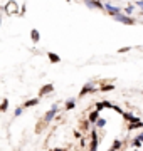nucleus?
I'll return each instance as SVG.
<instances>
[{
	"label": "nucleus",
	"mask_w": 143,
	"mask_h": 151,
	"mask_svg": "<svg viewBox=\"0 0 143 151\" xmlns=\"http://www.w3.org/2000/svg\"><path fill=\"white\" fill-rule=\"evenodd\" d=\"M91 133V141H89V146H88V151H98V146H99V136H98V128L93 126V129L89 131Z\"/></svg>",
	"instance_id": "1"
},
{
	"label": "nucleus",
	"mask_w": 143,
	"mask_h": 151,
	"mask_svg": "<svg viewBox=\"0 0 143 151\" xmlns=\"http://www.w3.org/2000/svg\"><path fill=\"white\" fill-rule=\"evenodd\" d=\"M57 113H59V106H57V104L51 106V109L44 114V116H42V121H44L46 124H51L52 121H54V118L57 116Z\"/></svg>",
	"instance_id": "2"
},
{
	"label": "nucleus",
	"mask_w": 143,
	"mask_h": 151,
	"mask_svg": "<svg viewBox=\"0 0 143 151\" xmlns=\"http://www.w3.org/2000/svg\"><path fill=\"white\" fill-rule=\"evenodd\" d=\"M96 91H98V87L94 86L93 82H86V84L83 86V89L79 91V97H84L86 94H94Z\"/></svg>",
	"instance_id": "3"
},
{
	"label": "nucleus",
	"mask_w": 143,
	"mask_h": 151,
	"mask_svg": "<svg viewBox=\"0 0 143 151\" xmlns=\"http://www.w3.org/2000/svg\"><path fill=\"white\" fill-rule=\"evenodd\" d=\"M116 22H121V24H125V25H135V19L133 17H130V15H125L123 12L121 14H118L116 17H113Z\"/></svg>",
	"instance_id": "4"
},
{
	"label": "nucleus",
	"mask_w": 143,
	"mask_h": 151,
	"mask_svg": "<svg viewBox=\"0 0 143 151\" xmlns=\"http://www.w3.org/2000/svg\"><path fill=\"white\" fill-rule=\"evenodd\" d=\"M51 92H54V84H46V86L40 87V91H39V97H44Z\"/></svg>",
	"instance_id": "5"
},
{
	"label": "nucleus",
	"mask_w": 143,
	"mask_h": 151,
	"mask_svg": "<svg viewBox=\"0 0 143 151\" xmlns=\"http://www.w3.org/2000/svg\"><path fill=\"white\" fill-rule=\"evenodd\" d=\"M143 128V121L140 118H136L133 123H128V126H126V129L128 131H133V129H142Z\"/></svg>",
	"instance_id": "6"
},
{
	"label": "nucleus",
	"mask_w": 143,
	"mask_h": 151,
	"mask_svg": "<svg viewBox=\"0 0 143 151\" xmlns=\"http://www.w3.org/2000/svg\"><path fill=\"white\" fill-rule=\"evenodd\" d=\"M86 5H88L89 9H101V10H105V4H103L101 0H88Z\"/></svg>",
	"instance_id": "7"
},
{
	"label": "nucleus",
	"mask_w": 143,
	"mask_h": 151,
	"mask_svg": "<svg viewBox=\"0 0 143 151\" xmlns=\"http://www.w3.org/2000/svg\"><path fill=\"white\" fill-rule=\"evenodd\" d=\"M105 10L108 12L111 17H116L118 14H121L120 9H118V7H115V5H111V4H105Z\"/></svg>",
	"instance_id": "8"
},
{
	"label": "nucleus",
	"mask_w": 143,
	"mask_h": 151,
	"mask_svg": "<svg viewBox=\"0 0 143 151\" xmlns=\"http://www.w3.org/2000/svg\"><path fill=\"white\" fill-rule=\"evenodd\" d=\"M99 113H101V111H98V109H94V111H91V113H89L88 119H89V123L93 124V126L98 123V119L101 118V116H99Z\"/></svg>",
	"instance_id": "9"
},
{
	"label": "nucleus",
	"mask_w": 143,
	"mask_h": 151,
	"mask_svg": "<svg viewBox=\"0 0 143 151\" xmlns=\"http://www.w3.org/2000/svg\"><path fill=\"white\" fill-rule=\"evenodd\" d=\"M39 103H40V97H34V99H27V101H25L22 106H24L25 109H27V108H35Z\"/></svg>",
	"instance_id": "10"
},
{
	"label": "nucleus",
	"mask_w": 143,
	"mask_h": 151,
	"mask_svg": "<svg viewBox=\"0 0 143 151\" xmlns=\"http://www.w3.org/2000/svg\"><path fill=\"white\" fill-rule=\"evenodd\" d=\"M123 119H125V123L128 124V123H133V121L136 119V116L133 113H130V111H125V113H123Z\"/></svg>",
	"instance_id": "11"
},
{
	"label": "nucleus",
	"mask_w": 143,
	"mask_h": 151,
	"mask_svg": "<svg viewBox=\"0 0 143 151\" xmlns=\"http://www.w3.org/2000/svg\"><path fill=\"white\" fill-rule=\"evenodd\" d=\"M93 129V124L89 123V119H83L81 121V131H91Z\"/></svg>",
	"instance_id": "12"
},
{
	"label": "nucleus",
	"mask_w": 143,
	"mask_h": 151,
	"mask_svg": "<svg viewBox=\"0 0 143 151\" xmlns=\"http://www.w3.org/2000/svg\"><path fill=\"white\" fill-rule=\"evenodd\" d=\"M47 57H49V60L52 62V64H57V62H61V57L56 52H47Z\"/></svg>",
	"instance_id": "13"
},
{
	"label": "nucleus",
	"mask_w": 143,
	"mask_h": 151,
	"mask_svg": "<svg viewBox=\"0 0 143 151\" xmlns=\"http://www.w3.org/2000/svg\"><path fill=\"white\" fill-rule=\"evenodd\" d=\"M30 39H32L34 44H37L39 40H40V35H39V30H37V29H32V30H30Z\"/></svg>",
	"instance_id": "14"
},
{
	"label": "nucleus",
	"mask_w": 143,
	"mask_h": 151,
	"mask_svg": "<svg viewBox=\"0 0 143 151\" xmlns=\"http://www.w3.org/2000/svg\"><path fill=\"white\" fill-rule=\"evenodd\" d=\"M142 145H143V141H142V139H138L136 136H135V138L131 139V146H133V148H136V150H140V148H142Z\"/></svg>",
	"instance_id": "15"
},
{
	"label": "nucleus",
	"mask_w": 143,
	"mask_h": 151,
	"mask_svg": "<svg viewBox=\"0 0 143 151\" xmlns=\"http://www.w3.org/2000/svg\"><path fill=\"white\" fill-rule=\"evenodd\" d=\"M46 126H47V124H46L44 121H39L37 126H35V133H37V134H39V133H42V131L46 129Z\"/></svg>",
	"instance_id": "16"
},
{
	"label": "nucleus",
	"mask_w": 143,
	"mask_h": 151,
	"mask_svg": "<svg viewBox=\"0 0 143 151\" xmlns=\"http://www.w3.org/2000/svg\"><path fill=\"white\" fill-rule=\"evenodd\" d=\"M74 108H76V101H74V99H69V101H66V111H72Z\"/></svg>",
	"instance_id": "17"
},
{
	"label": "nucleus",
	"mask_w": 143,
	"mask_h": 151,
	"mask_svg": "<svg viewBox=\"0 0 143 151\" xmlns=\"http://www.w3.org/2000/svg\"><path fill=\"white\" fill-rule=\"evenodd\" d=\"M7 109H9V99H4L2 101V104H0V113H7Z\"/></svg>",
	"instance_id": "18"
},
{
	"label": "nucleus",
	"mask_w": 143,
	"mask_h": 151,
	"mask_svg": "<svg viewBox=\"0 0 143 151\" xmlns=\"http://www.w3.org/2000/svg\"><path fill=\"white\" fill-rule=\"evenodd\" d=\"M111 150L121 151V139H115V141H113V145H111Z\"/></svg>",
	"instance_id": "19"
},
{
	"label": "nucleus",
	"mask_w": 143,
	"mask_h": 151,
	"mask_svg": "<svg viewBox=\"0 0 143 151\" xmlns=\"http://www.w3.org/2000/svg\"><path fill=\"white\" fill-rule=\"evenodd\" d=\"M94 126H96V128H99V129H101V128H105V126H106V119L105 118H99L98 123L94 124Z\"/></svg>",
	"instance_id": "20"
},
{
	"label": "nucleus",
	"mask_w": 143,
	"mask_h": 151,
	"mask_svg": "<svg viewBox=\"0 0 143 151\" xmlns=\"http://www.w3.org/2000/svg\"><path fill=\"white\" fill-rule=\"evenodd\" d=\"M113 89H115V84H105V86H101V91H103V92L113 91Z\"/></svg>",
	"instance_id": "21"
},
{
	"label": "nucleus",
	"mask_w": 143,
	"mask_h": 151,
	"mask_svg": "<svg viewBox=\"0 0 143 151\" xmlns=\"http://www.w3.org/2000/svg\"><path fill=\"white\" fill-rule=\"evenodd\" d=\"M24 109H25L24 106H19V108H17L15 111H14V118H19V116H20V114L24 113Z\"/></svg>",
	"instance_id": "22"
},
{
	"label": "nucleus",
	"mask_w": 143,
	"mask_h": 151,
	"mask_svg": "<svg viewBox=\"0 0 143 151\" xmlns=\"http://www.w3.org/2000/svg\"><path fill=\"white\" fill-rule=\"evenodd\" d=\"M94 109H98V111H103V109H105V103H103V101L96 103V104H94Z\"/></svg>",
	"instance_id": "23"
},
{
	"label": "nucleus",
	"mask_w": 143,
	"mask_h": 151,
	"mask_svg": "<svg viewBox=\"0 0 143 151\" xmlns=\"http://www.w3.org/2000/svg\"><path fill=\"white\" fill-rule=\"evenodd\" d=\"M103 103H105V109H113L115 108V104L110 103V101H103Z\"/></svg>",
	"instance_id": "24"
},
{
	"label": "nucleus",
	"mask_w": 143,
	"mask_h": 151,
	"mask_svg": "<svg viewBox=\"0 0 143 151\" xmlns=\"http://www.w3.org/2000/svg\"><path fill=\"white\" fill-rule=\"evenodd\" d=\"M113 111H116V113L121 114V116H123V113H125V111H123V109H121L120 106H116V104H115V108H113Z\"/></svg>",
	"instance_id": "25"
},
{
	"label": "nucleus",
	"mask_w": 143,
	"mask_h": 151,
	"mask_svg": "<svg viewBox=\"0 0 143 151\" xmlns=\"http://www.w3.org/2000/svg\"><path fill=\"white\" fill-rule=\"evenodd\" d=\"M74 138H77V139H83V136H81V133H79V131H74Z\"/></svg>",
	"instance_id": "26"
},
{
	"label": "nucleus",
	"mask_w": 143,
	"mask_h": 151,
	"mask_svg": "<svg viewBox=\"0 0 143 151\" xmlns=\"http://www.w3.org/2000/svg\"><path fill=\"white\" fill-rule=\"evenodd\" d=\"M128 50H130V47H123V49H118V52H120V54H121V52H128Z\"/></svg>",
	"instance_id": "27"
},
{
	"label": "nucleus",
	"mask_w": 143,
	"mask_h": 151,
	"mask_svg": "<svg viewBox=\"0 0 143 151\" xmlns=\"http://www.w3.org/2000/svg\"><path fill=\"white\" fill-rule=\"evenodd\" d=\"M51 151H67V150H66V148H52Z\"/></svg>",
	"instance_id": "28"
},
{
	"label": "nucleus",
	"mask_w": 143,
	"mask_h": 151,
	"mask_svg": "<svg viewBox=\"0 0 143 151\" xmlns=\"http://www.w3.org/2000/svg\"><path fill=\"white\" fill-rule=\"evenodd\" d=\"M131 12H133V5L126 7V14H131Z\"/></svg>",
	"instance_id": "29"
},
{
	"label": "nucleus",
	"mask_w": 143,
	"mask_h": 151,
	"mask_svg": "<svg viewBox=\"0 0 143 151\" xmlns=\"http://www.w3.org/2000/svg\"><path fill=\"white\" fill-rule=\"evenodd\" d=\"M136 5L140 7V9H143V2H142V0H138V2H136Z\"/></svg>",
	"instance_id": "30"
},
{
	"label": "nucleus",
	"mask_w": 143,
	"mask_h": 151,
	"mask_svg": "<svg viewBox=\"0 0 143 151\" xmlns=\"http://www.w3.org/2000/svg\"><path fill=\"white\" fill-rule=\"evenodd\" d=\"M136 138H138V139H142V141H143V133H140V134H138Z\"/></svg>",
	"instance_id": "31"
},
{
	"label": "nucleus",
	"mask_w": 143,
	"mask_h": 151,
	"mask_svg": "<svg viewBox=\"0 0 143 151\" xmlns=\"http://www.w3.org/2000/svg\"><path fill=\"white\" fill-rule=\"evenodd\" d=\"M133 151H138V150H136V148H133Z\"/></svg>",
	"instance_id": "32"
},
{
	"label": "nucleus",
	"mask_w": 143,
	"mask_h": 151,
	"mask_svg": "<svg viewBox=\"0 0 143 151\" xmlns=\"http://www.w3.org/2000/svg\"><path fill=\"white\" fill-rule=\"evenodd\" d=\"M84 2H88V0H84Z\"/></svg>",
	"instance_id": "33"
},
{
	"label": "nucleus",
	"mask_w": 143,
	"mask_h": 151,
	"mask_svg": "<svg viewBox=\"0 0 143 151\" xmlns=\"http://www.w3.org/2000/svg\"><path fill=\"white\" fill-rule=\"evenodd\" d=\"M121 151H123V150H121Z\"/></svg>",
	"instance_id": "34"
}]
</instances>
